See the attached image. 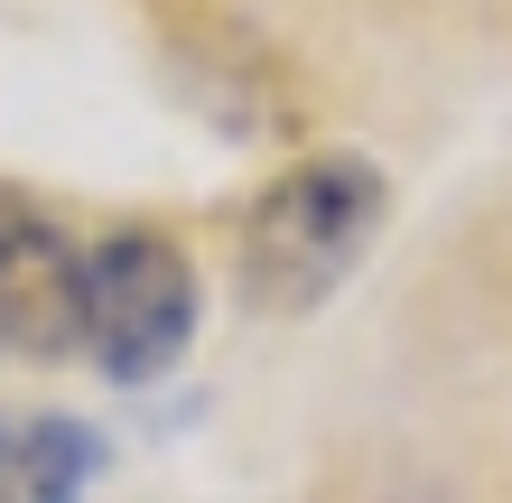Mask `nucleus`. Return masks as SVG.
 Masks as SVG:
<instances>
[{"mask_svg":"<svg viewBox=\"0 0 512 503\" xmlns=\"http://www.w3.org/2000/svg\"><path fill=\"white\" fill-rule=\"evenodd\" d=\"M196 336V271L168 233H112L84 252V345L112 382H159Z\"/></svg>","mask_w":512,"mask_h":503,"instance_id":"f03ea898","label":"nucleus"},{"mask_svg":"<svg viewBox=\"0 0 512 503\" xmlns=\"http://www.w3.org/2000/svg\"><path fill=\"white\" fill-rule=\"evenodd\" d=\"M0 345L19 354L84 345V252L10 196H0Z\"/></svg>","mask_w":512,"mask_h":503,"instance_id":"7ed1b4c3","label":"nucleus"},{"mask_svg":"<svg viewBox=\"0 0 512 503\" xmlns=\"http://www.w3.org/2000/svg\"><path fill=\"white\" fill-rule=\"evenodd\" d=\"M382 215H391V187L373 159L354 150L298 159L243 224V289L261 308H317L336 280L364 271V252L382 243Z\"/></svg>","mask_w":512,"mask_h":503,"instance_id":"f257e3e1","label":"nucleus"},{"mask_svg":"<svg viewBox=\"0 0 512 503\" xmlns=\"http://www.w3.org/2000/svg\"><path fill=\"white\" fill-rule=\"evenodd\" d=\"M94 466H103V438L84 429V420L28 429V448H19V503H75Z\"/></svg>","mask_w":512,"mask_h":503,"instance_id":"20e7f679","label":"nucleus"}]
</instances>
